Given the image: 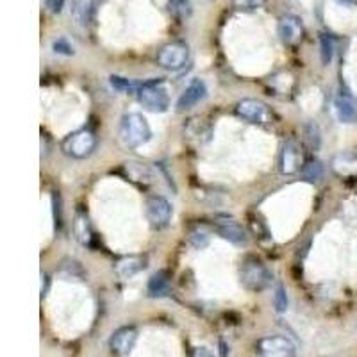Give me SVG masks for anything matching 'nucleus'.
Returning a JSON list of instances; mask_svg holds the SVG:
<instances>
[{
	"mask_svg": "<svg viewBox=\"0 0 357 357\" xmlns=\"http://www.w3.org/2000/svg\"><path fill=\"white\" fill-rule=\"evenodd\" d=\"M302 177H304L305 181H309V183H317V181H320V178L324 177V165H321L318 159L307 161L304 167H302Z\"/></svg>",
	"mask_w": 357,
	"mask_h": 357,
	"instance_id": "nucleus-22",
	"label": "nucleus"
},
{
	"mask_svg": "<svg viewBox=\"0 0 357 357\" xmlns=\"http://www.w3.org/2000/svg\"><path fill=\"white\" fill-rule=\"evenodd\" d=\"M54 52L56 54H63V56H72L75 50H73V45L70 43L66 38H59V40L54 41Z\"/></svg>",
	"mask_w": 357,
	"mask_h": 357,
	"instance_id": "nucleus-28",
	"label": "nucleus"
},
{
	"mask_svg": "<svg viewBox=\"0 0 357 357\" xmlns=\"http://www.w3.org/2000/svg\"><path fill=\"white\" fill-rule=\"evenodd\" d=\"M167 9L172 17L178 18V20H184V18H188L191 15V2L190 0H168Z\"/></svg>",
	"mask_w": 357,
	"mask_h": 357,
	"instance_id": "nucleus-21",
	"label": "nucleus"
},
{
	"mask_svg": "<svg viewBox=\"0 0 357 357\" xmlns=\"http://www.w3.org/2000/svg\"><path fill=\"white\" fill-rule=\"evenodd\" d=\"M333 168L340 177H357V155L343 152L333 159Z\"/></svg>",
	"mask_w": 357,
	"mask_h": 357,
	"instance_id": "nucleus-17",
	"label": "nucleus"
},
{
	"mask_svg": "<svg viewBox=\"0 0 357 357\" xmlns=\"http://www.w3.org/2000/svg\"><path fill=\"white\" fill-rule=\"evenodd\" d=\"M188 59H190V47L184 41H170V43L162 45L155 57L158 65L170 72L184 68Z\"/></svg>",
	"mask_w": 357,
	"mask_h": 357,
	"instance_id": "nucleus-5",
	"label": "nucleus"
},
{
	"mask_svg": "<svg viewBox=\"0 0 357 357\" xmlns=\"http://www.w3.org/2000/svg\"><path fill=\"white\" fill-rule=\"evenodd\" d=\"M288 293H286V288L282 284H277L275 291H273V307H275L277 312H286L288 311Z\"/></svg>",
	"mask_w": 357,
	"mask_h": 357,
	"instance_id": "nucleus-25",
	"label": "nucleus"
},
{
	"mask_svg": "<svg viewBox=\"0 0 357 357\" xmlns=\"http://www.w3.org/2000/svg\"><path fill=\"white\" fill-rule=\"evenodd\" d=\"M102 0H72V17L81 27H88L97 17Z\"/></svg>",
	"mask_w": 357,
	"mask_h": 357,
	"instance_id": "nucleus-13",
	"label": "nucleus"
},
{
	"mask_svg": "<svg viewBox=\"0 0 357 357\" xmlns=\"http://www.w3.org/2000/svg\"><path fill=\"white\" fill-rule=\"evenodd\" d=\"M266 4V0H232V6L236 9H243V11H254Z\"/></svg>",
	"mask_w": 357,
	"mask_h": 357,
	"instance_id": "nucleus-27",
	"label": "nucleus"
},
{
	"mask_svg": "<svg viewBox=\"0 0 357 357\" xmlns=\"http://www.w3.org/2000/svg\"><path fill=\"white\" fill-rule=\"evenodd\" d=\"M207 97V86L202 79H193L190 84L186 86L181 97L177 100V111L178 113H184V111L193 109L195 106H199L200 102Z\"/></svg>",
	"mask_w": 357,
	"mask_h": 357,
	"instance_id": "nucleus-10",
	"label": "nucleus"
},
{
	"mask_svg": "<svg viewBox=\"0 0 357 357\" xmlns=\"http://www.w3.org/2000/svg\"><path fill=\"white\" fill-rule=\"evenodd\" d=\"M120 139L127 149H139L152 139V129L139 113L123 114L120 122Z\"/></svg>",
	"mask_w": 357,
	"mask_h": 357,
	"instance_id": "nucleus-1",
	"label": "nucleus"
},
{
	"mask_svg": "<svg viewBox=\"0 0 357 357\" xmlns=\"http://www.w3.org/2000/svg\"><path fill=\"white\" fill-rule=\"evenodd\" d=\"M304 139H305V143L309 145V149H312V151H318V149H320L321 138H320V129H318L317 123H312V122L305 123Z\"/></svg>",
	"mask_w": 357,
	"mask_h": 357,
	"instance_id": "nucleus-23",
	"label": "nucleus"
},
{
	"mask_svg": "<svg viewBox=\"0 0 357 357\" xmlns=\"http://www.w3.org/2000/svg\"><path fill=\"white\" fill-rule=\"evenodd\" d=\"M136 341H138V329L132 325H127V327H120L111 334L109 347L118 356H129L136 345Z\"/></svg>",
	"mask_w": 357,
	"mask_h": 357,
	"instance_id": "nucleus-11",
	"label": "nucleus"
},
{
	"mask_svg": "<svg viewBox=\"0 0 357 357\" xmlns=\"http://www.w3.org/2000/svg\"><path fill=\"white\" fill-rule=\"evenodd\" d=\"M320 56H321V63L325 66L331 65L334 56V43L327 34H320Z\"/></svg>",
	"mask_w": 357,
	"mask_h": 357,
	"instance_id": "nucleus-24",
	"label": "nucleus"
},
{
	"mask_svg": "<svg viewBox=\"0 0 357 357\" xmlns=\"http://www.w3.org/2000/svg\"><path fill=\"white\" fill-rule=\"evenodd\" d=\"M111 84H113L114 89L122 91V93H134V91H138L136 86H134L129 79L118 77V75H113V77H111Z\"/></svg>",
	"mask_w": 357,
	"mask_h": 357,
	"instance_id": "nucleus-26",
	"label": "nucleus"
},
{
	"mask_svg": "<svg viewBox=\"0 0 357 357\" xmlns=\"http://www.w3.org/2000/svg\"><path fill=\"white\" fill-rule=\"evenodd\" d=\"M73 231H75V236H77V240L81 241L82 245L91 243V236H93V232H91V225H89V222L86 216L79 215L77 218H75V223H73Z\"/></svg>",
	"mask_w": 357,
	"mask_h": 357,
	"instance_id": "nucleus-20",
	"label": "nucleus"
},
{
	"mask_svg": "<svg viewBox=\"0 0 357 357\" xmlns=\"http://www.w3.org/2000/svg\"><path fill=\"white\" fill-rule=\"evenodd\" d=\"M334 113L341 123L357 122V106L349 95H337L334 100Z\"/></svg>",
	"mask_w": 357,
	"mask_h": 357,
	"instance_id": "nucleus-15",
	"label": "nucleus"
},
{
	"mask_svg": "<svg viewBox=\"0 0 357 357\" xmlns=\"http://www.w3.org/2000/svg\"><path fill=\"white\" fill-rule=\"evenodd\" d=\"M280 170L282 174L291 175L301 170V152L295 143H286L280 155Z\"/></svg>",
	"mask_w": 357,
	"mask_h": 357,
	"instance_id": "nucleus-16",
	"label": "nucleus"
},
{
	"mask_svg": "<svg viewBox=\"0 0 357 357\" xmlns=\"http://www.w3.org/2000/svg\"><path fill=\"white\" fill-rule=\"evenodd\" d=\"M191 357H215L211 352L207 349H204V347H199V349L193 350V354H191Z\"/></svg>",
	"mask_w": 357,
	"mask_h": 357,
	"instance_id": "nucleus-30",
	"label": "nucleus"
},
{
	"mask_svg": "<svg viewBox=\"0 0 357 357\" xmlns=\"http://www.w3.org/2000/svg\"><path fill=\"white\" fill-rule=\"evenodd\" d=\"M279 36L284 45H296L301 43L304 38V24L296 15H284L279 20Z\"/></svg>",
	"mask_w": 357,
	"mask_h": 357,
	"instance_id": "nucleus-12",
	"label": "nucleus"
},
{
	"mask_svg": "<svg viewBox=\"0 0 357 357\" xmlns=\"http://www.w3.org/2000/svg\"><path fill=\"white\" fill-rule=\"evenodd\" d=\"M257 356L259 357H296L293 341L286 336H266L257 341Z\"/></svg>",
	"mask_w": 357,
	"mask_h": 357,
	"instance_id": "nucleus-8",
	"label": "nucleus"
},
{
	"mask_svg": "<svg viewBox=\"0 0 357 357\" xmlns=\"http://www.w3.org/2000/svg\"><path fill=\"white\" fill-rule=\"evenodd\" d=\"M272 272L257 257H245L240 266V282L248 291H263L272 284Z\"/></svg>",
	"mask_w": 357,
	"mask_h": 357,
	"instance_id": "nucleus-2",
	"label": "nucleus"
},
{
	"mask_svg": "<svg viewBox=\"0 0 357 357\" xmlns=\"http://www.w3.org/2000/svg\"><path fill=\"white\" fill-rule=\"evenodd\" d=\"M215 231L222 236L223 240L229 241V243L236 245V247H245L248 243V236L245 232V229L241 227L240 223L232 218H216L213 223Z\"/></svg>",
	"mask_w": 357,
	"mask_h": 357,
	"instance_id": "nucleus-9",
	"label": "nucleus"
},
{
	"mask_svg": "<svg viewBox=\"0 0 357 357\" xmlns=\"http://www.w3.org/2000/svg\"><path fill=\"white\" fill-rule=\"evenodd\" d=\"M126 172H127V177H129L130 181H136V183L152 184L155 178L154 172L146 167V165H143V162H136V161L126 162Z\"/></svg>",
	"mask_w": 357,
	"mask_h": 357,
	"instance_id": "nucleus-18",
	"label": "nucleus"
},
{
	"mask_svg": "<svg viewBox=\"0 0 357 357\" xmlns=\"http://www.w3.org/2000/svg\"><path fill=\"white\" fill-rule=\"evenodd\" d=\"M168 277L165 272H159L152 275V279L149 280V295L151 296H165L168 293Z\"/></svg>",
	"mask_w": 357,
	"mask_h": 357,
	"instance_id": "nucleus-19",
	"label": "nucleus"
},
{
	"mask_svg": "<svg viewBox=\"0 0 357 357\" xmlns=\"http://www.w3.org/2000/svg\"><path fill=\"white\" fill-rule=\"evenodd\" d=\"M95 146H97V138H95V134L88 129H81L72 132L70 136H66L61 149L68 158L86 159L88 155L93 154Z\"/></svg>",
	"mask_w": 357,
	"mask_h": 357,
	"instance_id": "nucleus-4",
	"label": "nucleus"
},
{
	"mask_svg": "<svg viewBox=\"0 0 357 357\" xmlns=\"http://www.w3.org/2000/svg\"><path fill=\"white\" fill-rule=\"evenodd\" d=\"M236 114L245 120V122L252 123V126H266L272 120V111L264 102L256 100V98H245V100L238 102L236 106Z\"/></svg>",
	"mask_w": 357,
	"mask_h": 357,
	"instance_id": "nucleus-7",
	"label": "nucleus"
},
{
	"mask_svg": "<svg viewBox=\"0 0 357 357\" xmlns=\"http://www.w3.org/2000/svg\"><path fill=\"white\" fill-rule=\"evenodd\" d=\"M145 215L149 223H151V227L159 231V229H165L170 223L174 209H172V204L165 197L152 195L146 199Z\"/></svg>",
	"mask_w": 357,
	"mask_h": 357,
	"instance_id": "nucleus-6",
	"label": "nucleus"
},
{
	"mask_svg": "<svg viewBox=\"0 0 357 357\" xmlns=\"http://www.w3.org/2000/svg\"><path fill=\"white\" fill-rule=\"evenodd\" d=\"M136 95H138L139 104L152 113H167L170 107V95L162 81L145 82L139 86Z\"/></svg>",
	"mask_w": 357,
	"mask_h": 357,
	"instance_id": "nucleus-3",
	"label": "nucleus"
},
{
	"mask_svg": "<svg viewBox=\"0 0 357 357\" xmlns=\"http://www.w3.org/2000/svg\"><path fill=\"white\" fill-rule=\"evenodd\" d=\"M146 256H127L123 259L118 261L116 264V273L120 279H132L134 275H138L139 272H143L146 268Z\"/></svg>",
	"mask_w": 357,
	"mask_h": 357,
	"instance_id": "nucleus-14",
	"label": "nucleus"
},
{
	"mask_svg": "<svg viewBox=\"0 0 357 357\" xmlns=\"http://www.w3.org/2000/svg\"><path fill=\"white\" fill-rule=\"evenodd\" d=\"M45 6H47L52 13H61L63 8H65V0H47Z\"/></svg>",
	"mask_w": 357,
	"mask_h": 357,
	"instance_id": "nucleus-29",
	"label": "nucleus"
}]
</instances>
